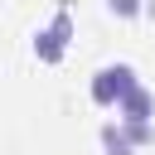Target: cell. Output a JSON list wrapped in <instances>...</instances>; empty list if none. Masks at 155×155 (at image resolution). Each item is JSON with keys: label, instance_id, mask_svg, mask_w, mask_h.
I'll list each match as a JSON object with an SVG mask.
<instances>
[{"label": "cell", "instance_id": "obj_1", "mask_svg": "<svg viewBox=\"0 0 155 155\" xmlns=\"http://www.w3.org/2000/svg\"><path fill=\"white\" fill-rule=\"evenodd\" d=\"M131 87H140V82H136V68H131V63L102 68V73L92 78V102H97V107H116V102H121V97H126Z\"/></svg>", "mask_w": 155, "mask_h": 155}, {"label": "cell", "instance_id": "obj_2", "mask_svg": "<svg viewBox=\"0 0 155 155\" xmlns=\"http://www.w3.org/2000/svg\"><path fill=\"white\" fill-rule=\"evenodd\" d=\"M68 34H73V19H68V10H58L53 24L34 34V53H39L44 63H58V58L68 53Z\"/></svg>", "mask_w": 155, "mask_h": 155}, {"label": "cell", "instance_id": "obj_3", "mask_svg": "<svg viewBox=\"0 0 155 155\" xmlns=\"http://www.w3.org/2000/svg\"><path fill=\"white\" fill-rule=\"evenodd\" d=\"M150 111H155V97H150L145 87H131V92L116 102V116H121V126H150Z\"/></svg>", "mask_w": 155, "mask_h": 155}, {"label": "cell", "instance_id": "obj_4", "mask_svg": "<svg viewBox=\"0 0 155 155\" xmlns=\"http://www.w3.org/2000/svg\"><path fill=\"white\" fill-rule=\"evenodd\" d=\"M102 145H107L111 155H131V145H126V131H121V126H102Z\"/></svg>", "mask_w": 155, "mask_h": 155}, {"label": "cell", "instance_id": "obj_5", "mask_svg": "<svg viewBox=\"0 0 155 155\" xmlns=\"http://www.w3.org/2000/svg\"><path fill=\"white\" fill-rule=\"evenodd\" d=\"M107 10L121 15V19H131V15H140V0H107Z\"/></svg>", "mask_w": 155, "mask_h": 155}]
</instances>
